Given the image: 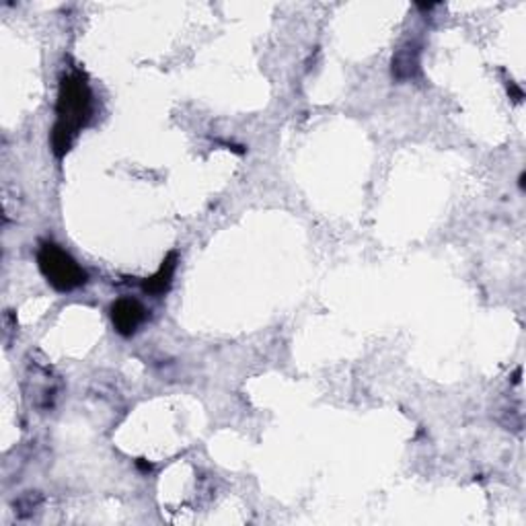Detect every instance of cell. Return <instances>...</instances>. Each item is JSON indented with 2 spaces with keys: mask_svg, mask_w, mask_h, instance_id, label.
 <instances>
[{
  "mask_svg": "<svg viewBox=\"0 0 526 526\" xmlns=\"http://www.w3.org/2000/svg\"><path fill=\"white\" fill-rule=\"evenodd\" d=\"M175 268H177V253H169L155 276H150L147 282H144V286H142L144 292L155 294V296L165 294L171 288Z\"/></svg>",
  "mask_w": 526,
  "mask_h": 526,
  "instance_id": "4",
  "label": "cell"
},
{
  "mask_svg": "<svg viewBox=\"0 0 526 526\" xmlns=\"http://www.w3.org/2000/svg\"><path fill=\"white\" fill-rule=\"evenodd\" d=\"M93 113V95H91L87 76L72 71L62 76L56 105V126L52 129V148L56 157H64L71 150L76 134Z\"/></svg>",
  "mask_w": 526,
  "mask_h": 526,
  "instance_id": "1",
  "label": "cell"
},
{
  "mask_svg": "<svg viewBox=\"0 0 526 526\" xmlns=\"http://www.w3.org/2000/svg\"><path fill=\"white\" fill-rule=\"evenodd\" d=\"M417 71V58L411 56V52H399L397 58L393 60V74H397V79H409Z\"/></svg>",
  "mask_w": 526,
  "mask_h": 526,
  "instance_id": "5",
  "label": "cell"
},
{
  "mask_svg": "<svg viewBox=\"0 0 526 526\" xmlns=\"http://www.w3.org/2000/svg\"><path fill=\"white\" fill-rule=\"evenodd\" d=\"M37 263H40L43 278L60 292L74 291L87 282L85 270L74 262L71 253H66L54 243H43L40 253H37Z\"/></svg>",
  "mask_w": 526,
  "mask_h": 526,
  "instance_id": "2",
  "label": "cell"
},
{
  "mask_svg": "<svg viewBox=\"0 0 526 526\" xmlns=\"http://www.w3.org/2000/svg\"><path fill=\"white\" fill-rule=\"evenodd\" d=\"M111 321L116 325L118 333L129 338L147 321V309L134 299H120L111 304Z\"/></svg>",
  "mask_w": 526,
  "mask_h": 526,
  "instance_id": "3",
  "label": "cell"
}]
</instances>
